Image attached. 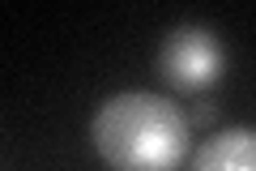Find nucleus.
Segmentation results:
<instances>
[{"label":"nucleus","instance_id":"f257e3e1","mask_svg":"<svg viewBox=\"0 0 256 171\" xmlns=\"http://www.w3.org/2000/svg\"><path fill=\"white\" fill-rule=\"evenodd\" d=\"M94 150L111 171H175L188 154V116L162 94L128 90L98 107Z\"/></svg>","mask_w":256,"mask_h":171},{"label":"nucleus","instance_id":"f03ea898","mask_svg":"<svg viewBox=\"0 0 256 171\" xmlns=\"http://www.w3.org/2000/svg\"><path fill=\"white\" fill-rule=\"evenodd\" d=\"M158 64H162V77L171 86H180V90H205V86L218 81L226 56H222V43L214 39V30L180 26V30L166 35Z\"/></svg>","mask_w":256,"mask_h":171},{"label":"nucleus","instance_id":"7ed1b4c3","mask_svg":"<svg viewBox=\"0 0 256 171\" xmlns=\"http://www.w3.org/2000/svg\"><path fill=\"white\" fill-rule=\"evenodd\" d=\"M256 167V145L252 128H230L218 133L214 141H205L192 158V171H252Z\"/></svg>","mask_w":256,"mask_h":171},{"label":"nucleus","instance_id":"20e7f679","mask_svg":"<svg viewBox=\"0 0 256 171\" xmlns=\"http://www.w3.org/2000/svg\"><path fill=\"white\" fill-rule=\"evenodd\" d=\"M210 120H214V107H210V103H201V107L192 111V120H188V128H192V124H210Z\"/></svg>","mask_w":256,"mask_h":171}]
</instances>
